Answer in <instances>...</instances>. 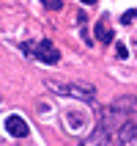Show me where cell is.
Segmentation results:
<instances>
[{
    "instance_id": "cell-1",
    "label": "cell",
    "mask_w": 137,
    "mask_h": 146,
    "mask_svg": "<svg viewBox=\"0 0 137 146\" xmlns=\"http://www.w3.org/2000/svg\"><path fill=\"white\" fill-rule=\"evenodd\" d=\"M52 94L58 97H71V99H82V102H96V88L90 86V83H58V80H44Z\"/></svg>"
},
{
    "instance_id": "cell-2",
    "label": "cell",
    "mask_w": 137,
    "mask_h": 146,
    "mask_svg": "<svg viewBox=\"0 0 137 146\" xmlns=\"http://www.w3.org/2000/svg\"><path fill=\"white\" fill-rule=\"evenodd\" d=\"M129 121H132V116L115 110L113 105L102 108V110H99V119H96V124H99V127H104L110 135H118V132L123 130V124H129Z\"/></svg>"
},
{
    "instance_id": "cell-3",
    "label": "cell",
    "mask_w": 137,
    "mask_h": 146,
    "mask_svg": "<svg viewBox=\"0 0 137 146\" xmlns=\"http://www.w3.org/2000/svg\"><path fill=\"white\" fill-rule=\"evenodd\" d=\"M33 55L39 58L41 64H58V61H60V52H58V47L49 39H41L39 44L33 47Z\"/></svg>"
},
{
    "instance_id": "cell-4",
    "label": "cell",
    "mask_w": 137,
    "mask_h": 146,
    "mask_svg": "<svg viewBox=\"0 0 137 146\" xmlns=\"http://www.w3.org/2000/svg\"><path fill=\"white\" fill-rule=\"evenodd\" d=\"M80 146H115V135H110L104 127H99V124H96L88 138L80 141Z\"/></svg>"
},
{
    "instance_id": "cell-5",
    "label": "cell",
    "mask_w": 137,
    "mask_h": 146,
    "mask_svg": "<svg viewBox=\"0 0 137 146\" xmlns=\"http://www.w3.org/2000/svg\"><path fill=\"white\" fill-rule=\"evenodd\" d=\"M6 132L11 135V138H28L30 135V127H28V121H25L22 116H8L6 119Z\"/></svg>"
},
{
    "instance_id": "cell-6",
    "label": "cell",
    "mask_w": 137,
    "mask_h": 146,
    "mask_svg": "<svg viewBox=\"0 0 137 146\" xmlns=\"http://www.w3.org/2000/svg\"><path fill=\"white\" fill-rule=\"evenodd\" d=\"M93 33H96V39H99V44H113V39H115V33L110 31V22H107V17H102L96 22V28H93Z\"/></svg>"
},
{
    "instance_id": "cell-7",
    "label": "cell",
    "mask_w": 137,
    "mask_h": 146,
    "mask_svg": "<svg viewBox=\"0 0 137 146\" xmlns=\"http://www.w3.org/2000/svg\"><path fill=\"white\" fill-rule=\"evenodd\" d=\"M113 108L126 113V116H137V97H118L113 102Z\"/></svg>"
},
{
    "instance_id": "cell-8",
    "label": "cell",
    "mask_w": 137,
    "mask_h": 146,
    "mask_svg": "<svg viewBox=\"0 0 137 146\" xmlns=\"http://www.w3.org/2000/svg\"><path fill=\"white\" fill-rule=\"evenodd\" d=\"M82 121H85V119H82V113H66V127H69V130L71 132H77L82 127Z\"/></svg>"
},
{
    "instance_id": "cell-9",
    "label": "cell",
    "mask_w": 137,
    "mask_h": 146,
    "mask_svg": "<svg viewBox=\"0 0 137 146\" xmlns=\"http://www.w3.org/2000/svg\"><path fill=\"white\" fill-rule=\"evenodd\" d=\"M44 3V8H49V11H60L63 8V0H41Z\"/></svg>"
},
{
    "instance_id": "cell-10",
    "label": "cell",
    "mask_w": 137,
    "mask_h": 146,
    "mask_svg": "<svg viewBox=\"0 0 137 146\" xmlns=\"http://www.w3.org/2000/svg\"><path fill=\"white\" fill-rule=\"evenodd\" d=\"M115 55L121 58V61H126V58H129V52H126V47H123L121 41H115Z\"/></svg>"
},
{
    "instance_id": "cell-11",
    "label": "cell",
    "mask_w": 137,
    "mask_h": 146,
    "mask_svg": "<svg viewBox=\"0 0 137 146\" xmlns=\"http://www.w3.org/2000/svg\"><path fill=\"white\" fill-rule=\"evenodd\" d=\"M134 17H137V8H132V11H126V14L121 17V22L123 25H132V22H134Z\"/></svg>"
},
{
    "instance_id": "cell-12",
    "label": "cell",
    "mask_w": 137,
    "mask_h": 146,
    "mask_svg": "<svg viewBox=\"0 0 137 146\" xmlns=\"http://www.w3.org/2000/svg\"><path fill=\"white\" fill-rule=\"evenodd\" d=\"M121 146H137V135H129V138H123Z\"/></svg>"
},
{
    "instance_id": "cell-13",
    "label": "cell",
    "mask_w": 137,
    "mask_h": 146,
    "mask_svg": "<svg viewBox=\"0 0 137 146\" xmlns=\"http://www.w3.org/2000/svg\"><path fill=\"white\" fill-rule=\"evenodd\" d=\"M82 3H88V6H96V0H82Z\"/></svg>"
}]
</instances>
